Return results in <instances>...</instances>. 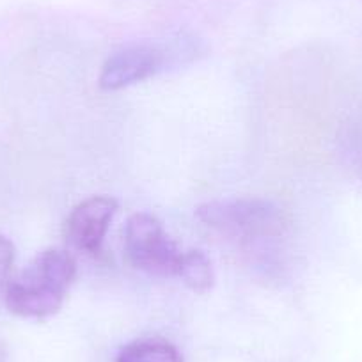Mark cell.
I'll return each mask as SVG.
<instances>
[{
  "label": "cell",
  "instance_id": "obj_1",
  "mask_svg": "<svg viewBox=\"0 0 362 362\" xmlns=\"http://www.w3.org/2000/svg\"><path fill=\"white\" fill-rule=\"evenodd\" d=\"M76 277V261L68 250L47 249L37 254L4 290L6 308L25 320L57 315Z\"/></svg>",
  "mask_w": 362,
  "mask_h": 362
},
{
  "label": "cell",
  "instance_id": "obj_2",
  "mask_svg": "<svg viewBox=\"0 0 362 362\" xmlns=\"http://www.w3.org/2000/svg\"><path fill=\"white\" fill-rule=\"evenodd\" d=\"M197 218L231 238H276L284 231V217L276 203L259 197L218 199L197 206Z\"/></svg>",
  "mask_w": 362,
  "mask_h": 362
},
{
  "label": "cell",
  "instance_id": "obj_3",
  "mask_svg": "<svg viewBox=\"0 0 362 362\" xmlns=\"http://www.w3.org/2000/svg\"><path fill=\"white\" fill-rule=\"evenodd\" d=\"M124 252L132 267L151 277H177L183 259L162 222L151 214L130 215L124 226Z\"/></svg>",
  "mask_w": 362,
  "mask_h": 362
},
{
  "label": "cell",
  "instance_id": "obj_4",
  "mask_svg": "<svg viewBox=\"0 0 362 362\" xmlns=\"http://www.w3.org/2000/svg\"><path fill=\"white\" fill-rule=\"evenodd\" d=\"M169 54L156 45H130L114 52L102 66L98 83L103 90H121L151 78L167 68Z\"/></svg>",
  "mask_w": 362,
  "mask_h": 362
},
{
  "label": "cell",
  "instance_id": "obj_5",
  "mask_svg": "<svg viewBox=\"0 0 362 362\" xmlns=\"http://www.w3.org/2000/svg\"><path fill=\"white\" fill-rule=\"evenodd\" d=\"M117 208L119 204L110 196H93L76 204L66 218L64 226V235L69 245L86 254L102 252Z\"/></svg>",
  "mask_w": 362,
  "mask_h": 362
},
{
  "label": "cell",
  "instance_id": "obj_6",
  "mask_svg": "<svg viewBox=\"0 0 362 362\" xmlns=\"http://www.w3.org/2000/svg\"><path fill=\"white\" fill-rule=\"evenodd\" d=\"M116 362H183V355L169 341L149 337L124 344L117 351Z\"/></svg>",
  "mask_w": 362,
  "mask_h": 362
},
{
  "label": "cell",
  "instance_id": "obj_7",
  "mask_svg": "<svg viewBox=\"0 0 362 362\" xmlns=\"http://www.w3.org/2000/svg\"><path fill=\"white\" fill-rule=\"evenodd\" d=\"M177 277L196 293H206L214 288L215 283V272L211 267V261L201 250L183 252Z\"/></svg>",
  "mask_w": 362,
  "mask_h": 362
},
{
  "label": "cell",
  "instance_id": "obj_8",
  "mask_svg": "<svg viewBox=\"0 0 362 362\" xmlns=\"http://www.w3.org/2000/svg\"><path fill=\"white\" fill-rule=\"evenodd\" d=\"M13 263H15V245L11 240L0 235V295H4L6 286L11 279Z\"/></svg>",
  "mask_w": 362,
  "mask_h": 362
},
{
  "label": "cell",
  "instance_id": "obj_9",
  "mask_svg": "<svg viewBox=\"0 0 362 362\" xmlns=\"http://www.w3.org/2000/svg\"><path fill=\"white\" fill-rule=\"evenodd\" d=\"M0 362H8V354H6V348L2 343H0Z\"/></svg>",
  "mask_w": 362,
  "mask_h": 362
}]
</instances>
